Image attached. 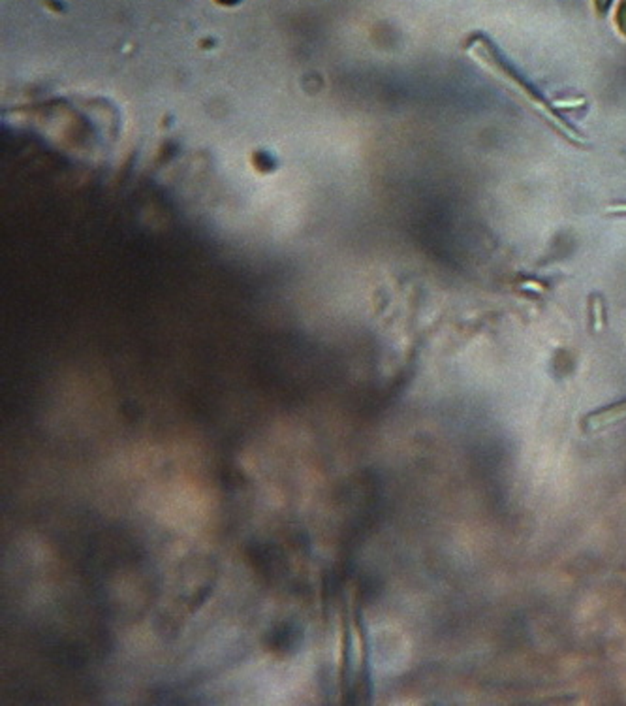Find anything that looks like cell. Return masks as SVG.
<instances>
[{"label":"cell","instance_id":"cell-1","mask_svg":"<svg viewBox=\"0 0 626 706\" xmlns=\"http://www.w3.org/2000/svg\"><path fill=\"white\" fill-rule=\"evenodd\" d=\"M467 53L478 65H481L490 74H493L500 83H504L511 93H516L529 106H532L540 113V116L548 119L562 136L574 141V144H583L585 139H583L581 132L570 121H568L562 113H559L555 109V106L542 93H540L534 85H530L514 67H511L486 36L470 38V42L467 46Z\"/></svg>","mask_w":626,"mask_h":706},{"label":"cell","instance_id":"cell-3","mask_svg":"<svg viewBox=\"0 0 626 706\" xmlns=\"http://www.w3.org/2000/svg\"><path fill=\"white\" fill-rule=\"evenodd\" d=\"M611 3V0H596V5H599V8H601V12L604 14L606 12V8H608V5Z\"/></svg>","mask_w":626,"mask_h":706},{"label":"cell","instance_id":"cell-2","mask_svg":"<svg viewBox=\"0 0 626 706\" xmlns=\"http://www.w3.org/2000/svg\"><path fill=\"white\" fill-rule=\"evenodd\" d=\"M626 418V400L611 404L601 411H594L583 418V426L585 430H601L610 426V424H615L619 420Z\"/></svg>","mask_w":626,"mask_h":706}]
</instances>
